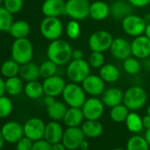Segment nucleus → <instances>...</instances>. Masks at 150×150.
Returning <instances> with one entry per match:
<instances>
[{
    "label": "nucleus",
    "mask_w": 150,
    "mask_h": 150,
    "mask_svg": "<svg viewBox=\"0 0 150 150\" xmlns=\"http://www.w3.org/2000/svg\"><path fill=\"white\" fill-rule=\"evenodd\" d=\"M123 69L130 75H136L140 71L141 64L135 57H129L123 61Z\"/></svg>",
    "instance_id": "obj_35"
},
{
    "label": "nucleus",
    "mask_w": 150,
    "mask_h": 150,
    "mask_svg": "<svg viewBox=\"0 0 150 150\" xmlns=\"http://www.w3.org/2000/svg\"><path fill=\"white\" fill-rule=\"evenodd\" d=\"M145 60H146V61H145V63H144L145 67H146L147 70H149V71H150V59H148V57H147V58H146Z\"/></svg>",
    "instance_id": "obj_54"
},
{
    "label": "nucleus",
    "mask_w": 150,
    "mask_h": 150,
    "mask_svg": "<svg viewBox=\"0 0 150 150\" xmlns=\"http://www.w3.org/2000/svg\"><path fill=\"white\" fill-rule=\"evenodd\" d=\"M86 94L82 86H80L78 83L71 82L65 85L62 96L64 103L69 107L81 108L87 100Z\"/></svg>",
    "instance_id": "obj_3"
},
{
    "label": "nucleus",
    "mask_w": 150,
    "mask_h": 150,
    "mask_svg": "<svg viewBox=\"0 0 150 150\" xmlns=\"http://www.w3.org/2000/svg\"><path fill=\"white\" fill-rule=\"evenodd\" d=\"M66 83L63 78L57 75H53L51 77L44 79L42 82L43 91L46 96L57 97L62 95Z\"/></svg>",
    "instance_id": "obj_17"
},
{
    "label": "nucleus",
    "mask_w": 150,
    "mask_h": 150,
    "mask_svg": "<svg viewBox=\"0 0 150 150\" xmlns=\"http://www.w3.org/2000/svg\"><path fill=\"white\" fill-rule=\"evenodd\" d=\"M81 86L85 92L91 96H102L105 90V81L100 75L89 74L82 81Z\"/></svg>",
    "instance_id": "obj_13"
},
{
    "label": "nucleus",
    "mask_w": 150,
    "mask_h": 150,
    "mask_svg": "<svg viewBox=\"0 0 150 150\" xmlns=\"http://www.w3.org/2000/svg\"><path fill=\"white\" fill-rule=\"evenodd\" d=\"M2 3H4V0H0V5H1Z\"/></svg>",
    "instance_id": "obj_58"
},
{
    "label": "nucleus",
    "mask_w": 150,
    "mask_h": 150,
    "mask_svg": "<svg viewBox=\"0 0 150 150\" xmlns=\"http://www.w3.org/2000/svg\"><path fill=\"white\" fill-rule=\"evenodd\" d=\"M20 76L22 80L26 81H38L41 77L40 74V66H38L35 63L28 62L21 65Z\"/></svg>",
    "instance_id": "obj_24"
},
{
    "label": "nucleus",
    "mask_w": 150,
    "mask_h": 150,
    "mask_svg": "<svg viewBox=\"0 0 150 150\" xmlns=\"http://www.w3.org/2000/svg\"><path fill=\"white\" fill-rule=\"evenodd\" d=\"M125 125L127 129L133 133H138L144 128L142 124V117L134 111L129 112L125 119Z\"/></svg>",
    "instance_id": "obj_32"
},
{
    "label": "nucleus",
    "mask_w": 150,
    "mask_h": 150,
    "mask_svg": "<svg viewBox=\"0 0 150 150\" xmlns=\"http://www.w3.org/2000/svg\"><path fill=\"white\" fill-rule=\"evenodd\" d=\"M121 26L124 32L127 35L137 37L144 35L146 22L143 17L131 13L122 20Z\"/></svg>",
    "instance_id": "obj_8"
},
{
    "label": "nucleus",
    "mask_w": 150,
    "mask_h": 150,
    "mask_svg": "<svg viewBox=\"0 0 150 150\" xmlns=\"http://www.w3.org/2000/svg\"><path fill=\"white\" fill-rule=\"evenodd\" d=\"M85 134L81 127H67L62 138V143L68 150H76L80 148L81 143L85 139Z\"/></svg>",
    "instance_id": "obj_11"
},
{
    "label": "nucleus",
    "mask_w": 150,
    "mask_h": 150,
    "mask_svg": "<svg viewBox=\"0 0 150 150\" xmlns=\"http://www.w3.org/2000/svg\"><path fill=\"white\" fill-rule=\"evenodd\" d=\"M91 66L88 61L82 59H71L67 64L66 76L71 82L82 83L90 74Z\"/></svg>",
    "instance_id": "obj_2"
},
{
    "label": "nucleus",
    "mask_w": 150,
    "mask_h": 150,
    "mask_svg": "<svg viewBox=\"0 0 150 150\" xmlns=\"http://www.w3.org/2000/svg\"><path fill=\"white\" fill-rule=\"evenodd\" d=\"M34 55L33 44L28 38L15 39L12 45V57L21 65L32 60Z\"/></svg>",
    "instance_id": "obj_4"
},
{
    "label": "nucleus",
    "mask_w": 150,
    "mask_h": 150,
    "mask_svg": "<svg viewBox=\"0 0 150 150\" xmlns=\"http://www.w3.org/2000/svg\"><path fill=\"white\" fill-rule=\"evenodd\" d=\"M142 124H143V127L147 129H150V116L149 115H145L142 117Z\"/></svg>",
    "instance_id": "obj_47"
},
{
    "label": "nucleus",
    "mask_w": 150,
    "mask_h": 150,
    "mask_svg": "<svg viewBox=\"0 0 150 150\" xmlns=\"http://www.w3.org/2000/svg\"><path fill=\"white\" fill-rule=\"evenodd\" d=\"M104 103L97 96H92L86 100L81 107L87 120H99L104 112Z\"/></svg>",
    "instance_id": "obj_10"
},
{
    "label": "nucleus",
    "mask_w": 150,
    "mask_h": 150,
    "mask_svg": "<svg viewBox=\"0 0 150 150\" xmlns=\"http://www.w3.org/2000/svg\"><path fill=\"white\" fill-rule=\"evenodd\" d=\"M129 112H130L129 109L124 103H121L110 109V117L112 121L116 123H122V122H125V119Z\"/></svg>",
    "instance_id": "obj_33"
},
{
    "label": "nucleus",
    "mask_w": 150,
    "mask_h": 150,
    "mask_svg": "<svg viewBox=\"0 0 150 150\" xmlns=\"http://www.w3.org/2000/svg\"><path fill=\"white\" fill-rule=\"evenodd\" d=\"M88 61L91 68L100 69L104 64V55H103V52L91 51Z\"/></svg>",
    "instance_id": "obj_40"
},
{
    "label": "nucleus",
    "mask_w": 150,
    "mask_h": 150,
    "mask_svg": "<svg viewBox=\"0 0 150 150\" xmlns=\"http://www.w3.org/2000/svg\"><path fill=\"white\" fill-rule=\"evenodd\" d=\"M55 102H56L55 97L54 96H46L44 97V99H43V103H44L46 107H49V106L52 105Z\"/></svg>",
    "instance_id": "obj_46"
},
{
    "label": "nucleus",
    "mask_w": 150,
    "mask_h": 150,
    "mask_svg": "<svg viewBox=\"0 0 150 150\" xmlns=\"http://www.w3.org/2000/svg\"><path fill=\"white\" fill-rule=\"evenodd\" d=\"M5 139H4V136L2 134V132H1V129H0V150H2L3 147H4V145H5Z\"/></svg>",
    "instance_id": "obj_51"
},
{
    "label": "nucleus",
    "mask_w": 150,
    "mask_h": 150,
    "mask_svg": "<svg viewBox=\"0 0 150 150\" xmlns=\"http://www.w3.org/2000/svg\"><path fill=\"white\" fill-rule=\"evenodd\" d=\"M99 75L105 82L113 83L118 81L120 77V71L113 64L108 63V64H104L100 68Z\"/></svg>",
    "instance_id": "obj_25"
},
{
    "label": "nucleus",
    "mask_w": 150,
    "mask_h": 150,
    "mask_svg": "<svg viewBox=\"0 0 150 150\" xmlns=\"http://www.w3.org/2000/svg\"><path fill=\"white\" fill-rule=\"evenodd\" d=\"M64 132V131L62 125L57 121L52 120L45 125L43 139L51 145L57 142H60L62 141Z\"/></svg>",
    "instance_id": "obj_19"
},
{
    "label": "nucleus",
    "mask_w": 150,
    "mask_h": 150,
    "mask_svg": "<svg viewBox=\"0 0 150 150\" xmlns=\"http://www.w3.org/2000/svg\"><path fill=\"white\" fill-rule=\"evenodd\" d=\"M71 57H72V59H82V58H84V53L80 49L73 50Z\"/></svg>",
    "instance_id": "obj_45"
},
{
    "label": "nucleus",
    "mask_w": 150,
    "mask_h": 150,
    "mask_svg": "<svg viewBox=\"0 0 150 150\" xmlns=\"http://www.w3.org/2000/svg\"><path fill=\"white\" fill-rule=\"evenodd\" d=\"M85 117L81 108L70 107L64 117V122L67 127H77L82 125Z\"/></svg>",
    "instance_id": "obj_23"
},
{
    "label": "nucleus",
    "mask_w": 150,
    "mask_h": 150,
    "mask_svg": "<svg viewBox=\"0 0 150 150\" xmlns=\"http://www.w3.org/2000/svg\"><path fill=\"white\" fill-rule=\"evenodd\" d=\"M64 0H44L42 5V13L45 17H57L65 15Z\"/></svg>",
    "instance_id": "obj_18"
},
{
    "label": "nucleus",
    "mask_w": 150,
    "mask_h": 150,
    "mask_svg": "<svg viewBox=\"0 0 150 150\" xmlns=\"http://www.w3.org/2000/svg\"><path fill=\"white\" fill-rule=\"evenodd\" d=\"M23 0H4L5 8L12 14L18 13L23 8Z\"/></svg>",
    "instance_id": "obj_41"
},
{
    "label": "nucleus",
    "mask_w": 150,
    "mask_h": 150,
    "mask_svg": "<svg viewBox=\"0 0 150 150\" xmlns=\"http://www.w3.org/2000/svg\"><path fill=\"white\" fill-rule=\"evenodd\" d=\"M145 139H146V141H147V143H148V145L150 146V129L146 130V132L145 133Z\"/></svg>",
    "instance_id": "obj_53"
},
{
    "label": "nucleus",
    "mask_w": 150,
    "mask_h": 150,
    "mask_svg": "<svg viewBox=\"0 0 150 150\" xmlns=\"http://www.w3.org/2000/svg\"><path fill=\"white\" fill-rule=\"evenodd\" d=\"M113 150H124V149H122V148H115Z\"/></svg>",
    "instance_id": "obj_57"
},
{
    "label": "nucleus",
    "mask_w": 150,
    "mask_h": 150,
    "mask_svg": "<svg viewBox=\"0 0 150 150\" xmlns=\"http://www.w3.org/2000/svg\"><path fill=\"white\" fill-rule=\"evenodd\" d=\"M84 150H89V149H88H88H84Z\"/></svg>",
    "instance_id": "obj_59"
},
{
    "label": "nucleus",
    "mask_w": 150,
    "mask_h": 150,
    "mask_svg": "<svg viewBox=\"0 0 150 150\" xmlns=\"http://www.w3.org/2000/svg\"><path fill=\"white\" fill-rule=\"evenodd\" d=\"M13 23V14L5 6H0V32H9Z\"/></svg>",
    "instance_id": "obj_36"
},
{
    "label": "nucleus",
    "mask_w": 150,
    "mask_h": 150,
    "mask_svg": "<svg viewBox=\"0 0 150 150\" xmlns=\"http://www.w3.org/2000/svg\"><path fill=\"white\" fill-rule=\"evenodd\" d=\"M40 32L46 40L51 42L61 37L64 26L57 17H45L40 24Z\"/></svg>",
    "instance_id": "obj_6"
},
{
    "label": "nucleus",
    "mask_w": 150,
    "mask_h": 150,
    "mask_svg": "<svg viewBox=\"0 0 150 150\" xmlns=\"http://www.w3.org/2000/svg\"><path fill=\"white\" fill-rule=\"evenodd\" d=\"M20 70H21V64L17 63L15 60H13V58L5 61L1 65V68H0L2 75L6 79L17 76L18 74H20Z\"/></svg>",
    "instance_id": "obj_31"
},
{
    "label": "nucleus",
    "mask_w": 150,
    "mask_h": 150,
    "mask_svg": "<svg viewBox=\"0 0 150 150\" xmlns=\"http://www.w3.org/2000/svg\"><path fill=\"white\" fill-rule=\"evenodd\" d=\"M13 109L12 100L5 96H0V118H5L10 116Z\"/></svg>",
    "instance_id": "obj_39"
},
{
    "label": "nucleus",
    "mask_w": 150,
    "mask_h": 150,
    "mask_svg": "<svg viewBox=\"0 0 150 150\" xmlns=\"http://www.w3.org/2000/svg\"><path fill=\"white\" fill-rule=\"evenodd\" d=\"M144 35H146L150 40V22L146 23V28H145V32H144Z\"/></svg>",
    "instance_id": "obj_50"
},
{
    "label": "nucleus",
    "mask_w": 150,
    "mask_h": 150,
    "mask_svg": "<svg viewBox=\"0 0 150 150\" xmlns=\"http://www.w3.org/2000/svg\"><path fill=\"white\" fill-rule=\"evenodd\" d=\"M9 32L15 39L27 38L30 33V26L25 21H16L12 24Z\"/></svg>",
    "instance_id": "obj_27"
},
{
    "label": "nucleus",
    "mask_w": 150,
    "mask_h": 150,
    "mask_svg": "<svg viewBox=\"0 0 150 150\" xmlns=\"http://www.w3.org/2000/svg\"><path fill=\"white\" fill-rule=\"evenodd\" d=\"M45 124L39 117H31L26 121L23 125L24 136L29 138L33 141L43 139Z\"/></svg>",
    "instance_id": "obj_12"
},
{
    "label": "nucleus",
    "mask_w": 150,
    "mask_h": 150,
    "mask_svg": "<svg viewBox=\"0 0 150 150\" xmlns=\"http://www.w3.org/2000/svg\"><path fill=\"white\" fill-rule=\"evenodd\" d=\"M24 92L28 98L33 100L38 99L44 94L42 83L38 81H28L24 87Z\"/></svg>",
    "instance_id": "obj_30"
},
{
    "label": "nucleus",
    "mask_w": 150,
    "mask_h": 150,
    "mask_svg": "<svg viewBox=\"0 0 150 150\" xmlns=\"http://www.w3.org/2000/svg\"><path fill=\"white\" fill-rule=\"evenodd\" d=\"M150 146L145 137L139 135L132 136L126 144V150H149Z\"/></svg>",
    "instance_id": "obj_34"
},
{
    "label": "nucleus",
    "mask_w": 150,
    "mask_h": 150,
    "mask_svg": "<svg viewBox=\"0 0 150 150\" xmlns=\"http://www.w3.org/2000/svg\"><path fill=\"white\" fill-rule=\"evenodd\" d=\"M57 67L58 65L56 64L54 62L50 61V59H48L47 61H44L40 65L41 77L43 79H46V78L53 76V75H56L57 71Z\"/></svg>",
    "instance_id": "obj_37"
},
{
    "label": "nucleus",
    "mask_w": 150,
    "mask_h": 150,
    "mask_svg": "<svg viewBox=\"0 0 150 150\" xmlns=\"http://www.w3.org/2000/svg\"><path fill=\"white\" fill-rule=\"evenodd\" d=\"M110 51L113 57L117 60H125L132 56L131 42L123 37H117L113 39L110 45Z\"/></svg>",
    "instance_id": "obj_16"
},
{
    "label": "nucleus",
    "mask_w": 150,
    "mask_h": 150,
    "mask_svg": "<svg viewBox=\"0 0 150 150\" xmlns=\"http://www.w3.org/2000/svg\"><path fill=\"white\" fill-rule=\"evenodd\" d=\"M6 93V81L0 77V96H4Z\"/></svg>",
    "instance_id": "obj_49"
},
{
    "label": "nucleus",
    "mask_w": 150,
    "mask_h": 150,
    "mask_svg": "<svg viewBox=\"0 0 150 150\" xmlns=\"http://www.w3.org/2000/svg\"><path fill=\"white\" fill-rule=\"evenodd\" d=\"M1 132L6 142L16 144L22 137H24L23 125L16 121L6 122L2 127Z\"/></svg>",
    "instance_id": "obj_14"
},
{
    "label": "nucleus",
    "mask_w": 150,
    "mask_h": 150,
    "mask_svg": "<svg viewBox=\"0 0 150 150\" xmlns=\"http://www.w3.org/2000/svg\"><path fill=\"white\" fill-rule=\"evenodd\" d=\"M113 36L106 30H98L94 32L88 39V46L91 51L105 52L110 50L113 42Z\"/></svg>",
    "instance_id": "obj_9"
},
{
    "label": "nucleus",
    "mask_w": 150,
    "mask_h": 150,
    "mask_svg": "<svg viewBox=\"0 0 150 150\" xmlns=\"http://www.w3.org/2000/svg\"><path fill=\"white\" fill-rule=\"evenodd\" d=\"M124 92L117 88H110L104 90L102 95V101L105 106L112 108L123 103Z\"/></svg>",
    "instance_id": "obj_21"
},
{
    "label": "nucleus",
    "mask_w": 150,
    "mask_h": 150,
    "mask_svg": "<svg viewBox=\"0 0 150 150\" xmlns=\"http://www.w3.org/2000/svg\"><path fill=\"white\" fill-rule=\"evenodd\" d=\"M128 2L133 6L137 8H142L150 4V0H128Z\"/></svg>",
    "instance_id": "obj_44"
},
{
    "label": "nucleus",
    "mask_w": 150,
    "mask_h": 150,
    "mask_svg": "<svg viewBox=\"0 0 150 150\" xmlns=\"http://www.w3.org/2000/svg\"><path fill=\"white\" fill-rule=\"evenodd\" d=\"M34 141L24 136L16 143V150H31Z\"/></svg>",
    "instance_id": "obj_42"
},
{
    "label": "nucleus",
    "mask_w": 150,
    "mask_h": 150,
    "mask_svg": "<svg viewBox=\"0 0 150 150\" xmlns=\"http://www.w3.org/2000/svg\"><path fill=\"white\" fill-rule=\"evenodd\" d=\"M81 25L78 21L71 20L65 27V34L71 40H76L81 35Z\"/></svg>",
    "instance_id": "obj_38"
},
{
    "label": "nucleus",
    "mask_w": 150,
    "mask_h": 150,
    "mask_svg": "<svg viewBox=\"0 0 150 150\" xmlns=\"http://www.w3.org/2000/svg\"><path fill=\"white\" fill-rule=\"evenodd\" d=\"M110 15V6L104 1H97L90 4L89 17L94 21H103Z\"/></svg>",
    "instance_id": "obj_22"
},
{
    "label": "nucleus",
    "mask_w": 150,
    "mask_h": 150,
    "mask_svg": "<svg viewBox=\"0 0 150 150\" xmlns=\"http://www.w3.org/2000/svg\"><path fill=\"white\" fill-rule=\"evenodd\" d=\"M81 129L88 138H97L102 135L103 126L98 120H87L82 123Z\"/></svg>",
    "instance_id": "obj_26"
},
{
    "label": "nucleus",
    "mask_w": 150,
    "mask_h": 150,
    "mask_svg": "<svg viewBox=\"0 0 150 150\" xmlns=\"http://www.w3.org/2000/svg\"><path fill=\"white\" fill-rule=\"evenodd\" d=\"M66 111V104L59 101H56L52 105L47 107L48 116L54 121H59L64 119Z\"/></svg>",
    "instance_id": "obj_29"
},
{
    "label": "nucleus",
    "mask_w": 150,
    "mask_h": 150,
    "mask_svg": "<svg viewBox=\"0 0 150 150\" xmlns=\"http://www.w3.org/2000/svg\"><path fill=\"white\" fill-rule=\"evenodd\" d=\"M132 55L138 59H146L150 57V40L144 35L134 37L131 42Z\"/></svg>",
    "instance_id": "obj_15"
},
{
    "label": "nucleus",
    "mask_w": 150,
    "mask_h": 150,
    "mask_svg": "<svg viewBox=\"0 0 150 150\" xmlns=\"http://www.w3.org/2000/svg\"><path fill=\"white\" fill-rule=\"evenodd\" d=\"M132 6L125 0H116L110 6V14L116 20L122 21L132 13Z\"/></svg>",
    "instance_id": "obj_20"
},
{
    "label": "nucleus",
    "mask_w": 150,
    "mask_h": 150,
    "mask_svg": "<svg viewBox=\"0 0 150 150\" xmlns=\"http://www.w3.org/2000/svg\"><path fill=\"white\" fill-rule=\"evenodd\" d=\"M146 114L150 116V105H149V106L147 107V109H146Z\"/></svg>",
    "instance_id": "obj_56"
},
{
    "label": "nucleus",
    "mask_w": 150,
    "mask_h": 150,
    "mask_svg": "<svg viewBox=\"0 0 150 150\" xmlns=\"http://www.w3.org/2000/svg\"><path fill=\"white\" fill-rule=\"evenodd\" d=\"M89 8L88 0H67L65 2V15L71 20L80 21L89 17Z\"/></svg>",
    "instance_id": "obj_7"
},
{
    "label": "nucleus",
    "mask_w": 150,
    "mask_h": 150,
    "mask_svg": "<svg viewBox=\"0 0 150 150\" xmlns=\"http://www.w3.org/2000/svg\"><path fill=\"white\" fill-rule=\"evenodd\" d=\"M31 150H51V144L44 139L34 141Z\"/></svg>",
    "instance_id": "obj_43"
},
{
    "label": "nucleus",
    "mask_w": 150,
    "mask_h": 150,
    "mask_svg": "<svg viewBox=\"0 0 150 150\" xmlns=\"http://www.w3.org/2000/svg\"><path fill=\"white\" fill-rule=\"evenodd\" d=\"M80 148L81 150H84V149H88V142L87 140H83L81 143V146H80Z\"/></svg>",
    "instance_id": "obj_52"
},
{
    "label": "nucleus",
    "mask_w": 150,
    "mask_h": 150,
    "mask_svg": "<svg viewBox=\"0 0 150 150\" xmlns=\"http://www.w3.org/2000/svg\"><path fill=\"white\" fill-rule=\"evenodd\" d=\"M72 50L68 42L59 38L50 42L47 48V57L58 66H62L68 64L72 59Z\"/></svg>",
    "instance_id": "obj_1"
},
{
    "label": "nucleus",
    "mask_w": 150,
    "mask_h": 150,
    "mask_svg": "<svg viewBox=\"0 0 150 150\" xmlns=\"http://www.w3.org/2000/svg\"><path fill=\"white\" fill-rule=\"evenodd\" d=\"M24 84L22 79L18 76L7 78L6 81V93L9 96H15L20 95L24 90Z\"/></svg>",
    "instance_id": "obj_28"
},
{
    "label": "nucleus",
    "mask_w": 150,
    "mask_h": 150,
    "mask_svg": "<svg viewBox=\"0 0 150 150\" xmlns=\"http://www.w3.org/2000/svg\"><path fill=\"white\" fill-rule=\"evenodd\" d=\"M143 18H144V20L146 21V23H149V22H150V13H146V16L143 17Z\"/></svg>",
    "instance_id": "obj_55"
},
{
    "label": "nucleus",
    "mask_w": 150,
    "mask_h": 150,
    "mask_svg": "<svg viewBox=\"0 0 150 150\" xmlns=\"http://www.w3.org/2000/svg\"><path fill=\"white\" fill-rule=\"evenodd\" d=\"M51 150H66V147L62 143V141H60V142H57V143L52 144L51 145Z\"/></svg>",
    "instance_id": "obj_48"
},
{
    "label": "nucleus",
    "mask_w": 150,
    "mask_h": 150,
    "mask_svg": "<svg viewBox=\"0 0 150 150\" xmlns=\"http://www.w3.org/2000/svg\"><path fill=\"white\" fill-rule=\"evenodd\" d=\"M146 92L141 87L133 86L124 92L123 103L129 109V110L134 111L141 109L146 104Z\"/></svg>",
    "instance_id": "obj_5"
}]
</instances>
